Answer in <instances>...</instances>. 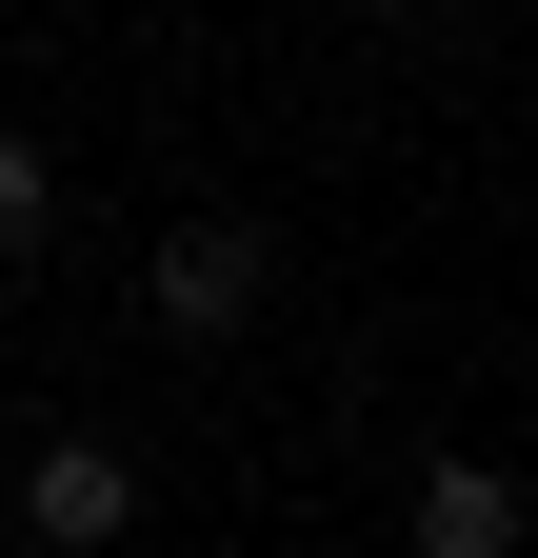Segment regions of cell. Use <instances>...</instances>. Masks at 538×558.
I'll list each match as a JSON object with an SVG mask.
<instances>
[{
	"mask_svg": "<svg viewBox=\"0 0 538 558\" xmlns=\"http://www.w3.org/2000/svg\"><path fill=\"white\" fill-rule=\"evenodd\" d=\"M0 499H21L60 558H120V538H140V459H120V439H40L21 478H0Z\"/></svg>",
	"mask_w": 538,
	"mask_h": 558,
	"instance_id": "1",
	"label": "cell"
},
{
	"mask_svg": "<svg viewBox=\"0 0 538 558\" xmlns=\"http://www.w3.org/2000/svg\"><path fill=\"white\" fill-rule=\"evenodd\" d=\"M140 300H160L180 339H240V319H259V240H240V220H180V240L140 259Z\"/></svg>",
	"mask_w": 538,
	"mask_h": 558,
	"instance_id": "2",
	"label": "cell"
},
{
	"mask_svg": "<svg viewBox=\"0 0 538 558\" xmlns=\"http://www.w3.org/2000/svg\"><path fill=\"white\" fill-rule=\"evenodd\" d=\"M419 558H518V478L499 459H439L419 478Z\"/></svg>",
	"mask_w": 538,
	"mask_h": 558,
	"instance_id": "3",
	"label": "cell"
},
{
	"mask_svg": "<svg viewBox=\"0 0 538 558\" xmlns=\"http://www.w3.org/2000/svg\"><path fill=\"white\" fill-rule=\"evenodd\" d=\"M40 220H60V160H40V140H0V259H21Z\"/></svg>",
	"mask_w": 538,
	"mask_h": 558,
	"instance_id": "4",
	"label": "cell"
},
{
	"mask_svg": "<svg viewBox=\"0 0 538 558\" xmlns=\"http://www.w3.org/2000/svg\"><path fill=\"white\" fill-rule=\"evenodd\" d=\"M0 478H21V418H0Z\"/></svg>",
	"mask_w": 538,
	"mask_h": 558,
	"instance_id": "5",
	"label": "cell"
}]
</instances>
